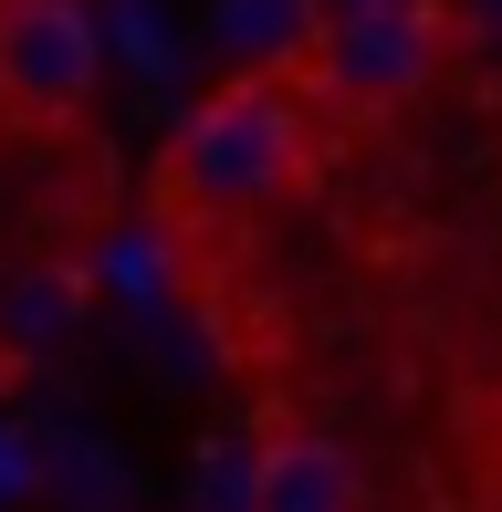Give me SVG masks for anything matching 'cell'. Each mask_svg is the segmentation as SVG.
<instances>
[{"label": "cell", "mask_w": 502, "mask_h": 512, "mask_svg": "<svg viewBox=\"0 0 502 512\" xmlns=\"http://www.w3.org/2000/svg\"><path fill=\"white\" fill-rule=\"evenodd\" d=\"M314 105L283 74H231L189 105V126L157 147V220L168 230H241L314 178Z\"/></svg>", "instance_id": "obj_1"}, {"label": "cell", "mask_w": 502, "mask_h": 512, "mask_svg": "<svg viewBox=\"0 0 502 512\" xmlns=\"http://www.w3.org/2000/svg\"><path fill=\"white\" fill-rule=\"evenodd\" d=\"M440 63H450L440 0H346L272 74L314 105V126H387V115H408L440 84Z\"/></svg>", "instance_id": "obj_2"}, {"label": "cell", "mask_w": 502, "mask_h": 512, "mask_svg": "<svg viewBox=\"0 0 502 512\" xmlns=\"http://www.w3.org/2000/svg\"><path fill=\"white\" fill-rule=\"evenodd\" d=\"M105 84V32L84 0H0V115H21L32 136H63L74 115H95Z\"/></svg>", "instance_id": "obj_3"}, {"label": "cell", "mask_w": 502, "mask_h": 512, "mask_svg": "<svg viewBox=\"0 0 502 512\" xmlns=\"http://www.w3.org/2000/svg\"><path fill=\"white\" fill-rule=\"evenodd\" d=\"M251 512H377V492H367V460L346 439L304 429V439H272L251 460Z\"/></svg>", "instance_id": "obj_4"}, {"label": "cell", "mask_w": 502, "mask_h": 512, "mask_svg": "<svg viewBox=\"0 0 502 512\" xmlns=\"http://www.w3.org/2000/svg\"><path fill=\"white\" fill-rule=\"evenodd\" d=\"M0 387H11V345H0Z\"/></svg>", "instance_id": "obj_5"}]
</instances>
